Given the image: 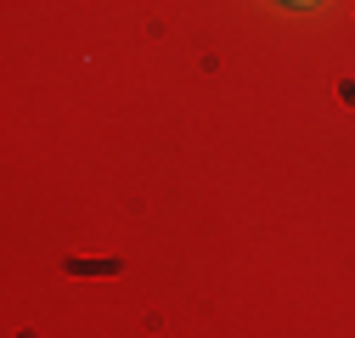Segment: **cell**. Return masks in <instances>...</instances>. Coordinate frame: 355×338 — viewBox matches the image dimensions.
<instances>
[{
    "label": "cell",
    "mask_w": 355,
    "mask_h": 338,
    "mask_svg": "<svg viewBox=\"0 0 355 338\" xmlns=\"http://www.w3.org/2000/svg\"><path fill=\"white\" fill-rule=\"evenodd\" d=\"M282 6H299V12H310V6H322V0H282Z\"/></svg>",
    "instance_id": "6da1fadb"
}]
</instances>
